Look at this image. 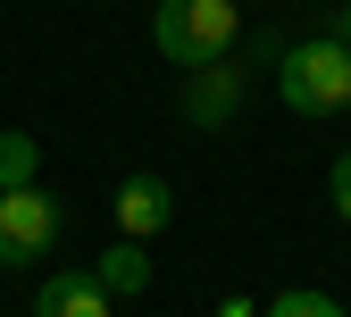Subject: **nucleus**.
<instances>
[{
  "label": "nucleus",
  "instance_id": "obj_7",
  "mask_svg": "<svg viewBox=\"0 0 351 317\" xmlns=\"http://www.w3.org/2000/svg\"><path fill=\"white\" fill-rule=\"evenodd\" d=\"M93 276L109 284V301H134V292H151V251L143 242H117V251H101Z\"/></svg>",
  "mask_w": 351,
  "mask_h": 317
},
{
  "label": "nucleus",
  "instance_id": "obj_5",
  "mask_svg": "<svg viewBox=\"0 0 351 317\" xmlns=\"http://www.w3.org/2000/svg\"><path fill=\"white\" fill-rule=\"evenodd\" d=\"M243 92H251V75H243L234 59H217V67H201V75L184 84V117H193L201 134H217L226 117H243Z\"/></svg>",
  "mask_w": 351,
  "mask_h": 317
},
{
  "label": "nucleus",
  "instance_id": "obj_9",
  "mask_svg": "<svg viewBox=\"0 0 351 317\" xmlns=\"http://www.w3.org/2000/svg\"><path fill=\"white\" fill-rule=\"evenodd\" d=\"M259 317H343V301H335V292H310V284H293V292H276Z\"/></svg>",
  "mask_w": 351,
  "mask_h": 317
},
{
  "label": "nucleus",
  "instance_id": "obj_8",
  "mask_svg": "<svg viewBox=\"0 0 351 317\" xmlns=\"http://www.w3.org/2000/svg\"><path fill=\"white\" fill-rule=\"evenodd\" d=\"M9 184H42V151H34V134L0 125V192Z\"/></svg>",
  "mask_w": 351,
  "mask_h": 317
},
{
  "label": "nucleus",
  "instance_id": "obj_11",
  "mask_svg": "<svg viewBox=\"0 0 351 317\" xmlns=\"http://www.w3.org/2000/svg\"><path fill=\"white\" fill-rule=\"evenodd\" d=\"M217 317H259V309H251L243 292H226V301H217Z\"/></svg>",
  "mask_w": 351,
  "mask_h": 317
},
{
  "label": "nucleus",
  "instance_id": "obj_12",
  "mask_svg": "<svg viewBox=\"0 0 351 317\" xmlns=\"http://www.w3.org/2000/svg\"><path fill=\"white\" fill-rule=\"evenodd\" d=\"M335 34H343V51H351V0H343V17H335Z\"/></svg>",
  "mask_w": 351,
  "mask_h": 317
},
{
  "label": "nucleus",
  "instance_id": "obj_3",
  "mask_svg": "<svg viewBox=\"0 0 351 317\" xmlns=\"http://www.w3.org/2000/svg\"><path fill=\"white\" fill-rule=\"evenodd\" d=\"M59 242V201L42 184L0 192V267H42V251Z\"/></svg>",
  "mask_w": 351,
  "mask_h": 317
},
{
  "label": "nucleus",
  "instance_id": "obj_1",
  "mask_svg": "<svg viewBox=\"0 0 351 317\" xmlns=\"http://www.w3.org/2000/svg\"><path fill=\"white\" fill-rule=\"evenodd\" d=\"M151 42H159V59L167 67H217V59H234V42H243V9L234 0H159L151 9Z\"/></svg>",
  "mask_w": 351,
  "mask_h": 317
},
{
  "label": "nucleus",
  "instance_id": "obj_6",
  "mask_svg": "<svg viewBox=\"0 0 351 317\" xmlns=\"http://www.w3.org/2000/svg\"><path fill=\"white\" fill-rule=\"evenodd\" d=\"M34 317H109V284L93 267H51L34 292Z\"/></svg>",
  "mask_w": 351,
  "mask_h": 317
},
{
  "label": "nucleus",
  "instance_id": "obj_2",
  "mask_svg": "<svg viewBox=\"0 0 351 317\" xmlns=\"http://www.w3.org/2000/svg\"><path fill=\"white\" fill-rule=\"evenodd\" d=\"M276 101L293 117H335V109H351V51H343V34L285 42V51H276Z\"/></svg>",
  "mask_w": 351,
  "mask_h": 317
},
{
  "label": "nucleus",
  "instance_id": "obj_10",
  "mask_svg": "<svg viewBox=\"0 0 351 317\" xmlns=\"http://www.w3.org/2000/svg\"><path fill=\"white\" fill-rule=\"evenodd\" d=\"M326 201H335V217L351 225V151H343V159L326 167Z\"/></svg>",
  "mask_w": 351,
  "mask_h": 317
},
{
  "label": "nucleus",
  "instance_id": "obj_4",
  "mask_svg": "<svg viewBox=\"0 0 351 317\" xmlns=\"http://www.w3.org/2000/svg\"><path fill=\"white\" fill-rule=\"evenodd\" d=\"M109 217H117V242H159L176 225V184H167V175H125L117 201H109Z\"/></svg>",
  "mask_w": 351,
  "mask_h": 317
}]
</instances>
